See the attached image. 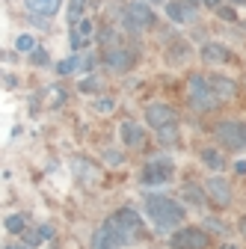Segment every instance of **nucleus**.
Instances as JSON below:
<instances>
[{
  "label": "nucleus",
  "mask_w": 246,
  "mask_h": 249,
  "mask_svg": "<svg viewBox=\"0 0 246 249\" xmlns=\"http://www.w3.org/2000/svg\"><path fill=\"white\" fill-rule=\"evenodd\" d=\"M202 3H205L208 9H220V6H223V0H202Z\"/></svg>",
  "instance_id": "nucleus-33"
},
{
  "label": "nucleus",
  "mask_w": 246,
  "mask_h": 249,
  "mask_svg": "<svg viewBox=\"0 0 246 249\" xmlns=\"http://www.w3.org/2000/svg\"><path fill=\"white\" fill-rule=\"evenodd\" d=\"M83 6H86V0H71L69 3V27H77L83 21Z\"/></svg>",
  "instance_id": "nucleus-19"
},
{
  "label": "nucleus",
  "mask_w": 246,
  "mask_h": 249,
  "mask_svg": "<svg viewBox=\"0 0 246 249\" xmlns=\"http://www.w3.org/2000/svg\"><path fill=\"white\" fill-rule=\"evenodd\" d=\"M69 45H71V51H80V48L86 45V39H83V36L77 33L74 27H71V33H69Z\"/></svg>",
  "instance_id": "nucleus-28"
},
{
  "label": "nucleus",
  "mask_w": 246,
  "mask_h": 249,
  "mask_svg": "<svg viewBox=\"0 0 246 249\" xmlns=\"http://www.w3.org/2000/svg\"><path fill=\"white\" fill-rule=\"evenodd\" d=\"M48 59H51V56H48L45 48H36L33 53H30V62H33V66H48Z\"/></svg>",
  "instance_id": "nucleus-26"
},
{
  "label": "nucleus",
  "mask_w": 246,
  "mask_h": 249,
  "mask_svg": "<svg viewBox=\"0 0 246 249\" xmlns=\"http://www.w3.org/2000/svg\"><path fill=\"white\" fill-rule=\"evenodd\" d=\"M74 30H77V33H80V36H83V39L89 42V36H92V30H95V24H92L89 18H83V21H80V24H77Z\"/></svg>",
  "instance_id": "nucleus-27"
},
{
  "label": "nucleus",
  "mask_w": 246,
  "mask_h": 249,
  "mask_svg": "<svg viewBox=\"0 0 246 249\" xmlns=\"http://www.w3.org/2000/svg\"><path fill=\"white\" fill-rule=\"evenodd\" d=\"M187 98H190L193 110H199V113L217 110L220 101H223L217 92H213V86H211V80L205 74H190V80H187Z\"/></svg>",
  "instance_id": "nucleus-2"
},
{
  "label": "nucleus",
  "mask_w": 246,
  "mask_h": 249,
  "mask_svg": "<svg viewBox=\"0 0 246 249\" xmlns=\"http://www.w3.org/2000/svg\"><path fill=\"white\" fill-rule=\"evenodd\" d=\"M3 226L9 234H24L27 231V213H9L3 220Z\"/></svg>",
  "instance_id": "nucleus-18"
},
{
  "label": "nucleus",
  "mask_w": 246,
  "mask_h": 249,
  "mask_svg": "<svg viewBox=\"0 0 246 249\" xmlns=\"http://www.w3.org/2000/svg\"><path fill=\"white\" fill-rule=\"evenodd\" d=\"M213 137L228 151H246V122H234V119L220 122L213 128Z\"/></svg>",
  "instance_id": "nucleus-3"
},
{
  "label": "nucleus",
  "mask_w": 246,
  "mask_h": 249,
  "mask_svg": "<svg viewBox=\"0 0 246 249\" xmlns=\"http://www.w3.org/2000/svg\"><path fill=\"white\" fill-rule=\"evenodd\" d=\"M104 160H107L110 166H122V163H125V154L116 151V148H107V151H104Z\"/></svg>",
  "instance_id": "nucleus-24"
},
{
  "label": "nucleus",
  "mask_w": 246,
  "mask_h": 249,
  "mask_svg": "<svg viewBox=\"0 0 246 249\" xmlns=\"http://www.w3.org/2000/svg\"><path fill=\"white\" fill-rule=\"evenodd\" d=\"M77 89L89 95V92H98V89H101V80H98V77H86V80H80V86H77Z\"/></svg>",
  "instance_id": "nucleus-25"
},
{
  "label": "nucleus",
  "mask_w": 246,
  "mask_h": 249,
  "mask_svg": "<svg viewBox=\"0 0 246 249\" xmlns=\"http://www.w3.org/2000/svg\"><path fill=\"white\" fill-rule=\"evenodd\" d=\"M15 48H18L21 53H33V51H36L39 45H36V39L30 36V33H21V36L15 39Z\"/></svg>",
  "instance_id": "nucleus-21"
},
{
  "label": "nucleus",
  "mask_w": 246,
  "mask_h": 249,
  "mask_svg": "<svg viewBox=\"0 0 246 249\" xmlns=\"http://www.w3.org/2000/svg\"><path fill=\"white\" fill-rule=\"evenodd\" d=\"M6 249H30V246H27V243H24V240H21V243H9V246H6Z\"/></svg>",
  "instance_id": "nucleus-36"
},
{
  "label": "nucleus",
  "mask_w": 246,
  "mask_h": 249,
  "mask_svg": "<svg viewBox=\"0 0 246 249\" xmlns=\"http://www.w3.org/2000/svg\"><path fill=\"white\" fill-rule=\"evenodd\" d=\"M21 240H24V243H27L30 249H36V246H39V243H42L45 237H42V231H33V229H27V231L21 234Z\"/></svg>",
  "instance_id": "nucleus-23"
},
{
  "label": "nucleus",
  "mask_w": 246,
  "mask_h": 249,
  "mask_svg": "<svg viewBox=\"0 0 246 249\" xmlns=\"http://www.w3.org/2000/svg\"><path fill=\"white\" fill-rule=\"evenodd\" d=\"M92 249H122V246H119L116 237L107 231V226L101 223V229L95 231V237H92Z\"/></svg>",
  "instance_id": "nucleus-17"
},
{
  "label": "nucleus",
  "mask_w": 246,
  "mask_h": 249,
  "mask_svg": "<svg viewBox=\"0 0 246 249\" xmlns=\"http://www.w3.org/2000/svg\"><path fill=\"white\" fill-rule=\"evenodd\" d=\"M181 196L187 199L190 205H196V208H205L208 205V193H205V187H199V184H184Z\"/></svg>",
  "instance_id": "nucleus-15"
},
{
  "label": "nucleus",
  "mask_w": 246,
  "mask_h": 249,
  "mask_svg": "<svg viewBox=\"0 0 246 249\" xmlns=\"http://www.w3.org/2000/svg\"><path fill=\"white\" fill-rule=\"evenodd\" d=\"M39 231H42V237H45V240H51V237H53V226H39Z\"/></svg>",
  "instance_id": "nucleus-32"
},
{
  "label": "nucleus",
  "mask_w": 246,
  "mask_h": 249,
  "mask_svg": "<svg viewBox=\"0 0 246 249\" xmlns=\"http://www.w3.org/2000/svg\"><path fill=\"white\" fill-rule=\"evenodd\" d=\"M202 163L211 169V172H223L226 169V158H223V151L220 148H202Z\"/></svg>",
  "instance_id": "nucleus-14"
},
{
  "label": "nucleus",
  "mask_w": 246,
  "mask_h": 249,
  "mask_svg": "<svg viewBox=\"0 0 246 249\" xmlns=\"http://www.w3.org/2000/svg\"><path fill=\"white\" fill-rule=\"evenodd\" d=\"M205 229H211V231H217V234H226V226H223L220 220H208V223H205Z\"/></svg>",
  "instance_id": "nucleus-31"
},
{
  "label": "nucleus",
  "mask_w": 246,
  "mask_h": 249,
  "mask_svg": "<svg viewBox=\"0 0 246 249\" xmlns=\"http://www.w3.org/2000/svg\"><path fill=\"white\" fill-rule=\"evenodd\" d=\"M145 122H148V128L160 131V128H169V124L178 122V113L169 104H148L145 107Z\"/></svg>",
  "instance_id": "nucleus-9"
},
{
  "label": "nucleus",
  "mask_w": 246,
  "mask_h": 249,
  "mask_svg": "<svg viewBox=\"0 0 246 249\" xmlns=\"http://www.w3.org/2000/svg\"><path fill=\"white\" fill-rule=\"evenodd\" d=\"M231 3H246V0H231Z\"/></svg>",
  "instance_id": "nucleus-37"
},
{
  "label": "nucleus",
  "mask_w": 246,
  "mask_h": 249,
  "mask_svg": "<svg viewBox=\"0 0 246 249\" xmlns=\"http://www.w3.org/2000/svg\"><path fill=\"white\" fill-rule=\"evenodd\" d=\"M205 193H208V202H213L217 208H228L231 205V184L223 175H211L205 181Z\"/></svg>",
  "instance_id": "nucleus-8"
},
{
  "label": "nucleus",
  "mask_w": 246,
  "mask_h": 249,
  "mask_svg": "<svg viewBox=\"0 0 246 249\" xmlns=\"http://www.w3.org/2000/svg\"><path fill=\"white\" fill-rule=\"evenodd\" d=\"M113 107H116L113 98H98V101H95V110H98V113H110Z\"/></svg>",
  "instance_id": "nucleus-30"
},
{
  "label": "nucleus",
  "mask_w": 246,
  "mask_h": 249,
  "mask_svg": "<svg viewBox=\"0 0 246 249\" xmlns=\"http://www.w3.org/2000/svg\"><path fill=\"white\" fill-rule=\"evenodd\" d=\"M166 15L175 24H193L196 21V9L190 3H181V0H169V3H166Z\"/></svg>",
  "instance_id": "nucleus-11"
},
{
  "label": "nucleus",
  "mask_w": 246,
  "mask_h": 249,
  "mask_svg": "<svg viewBox=\"0 0 246 249\" xmlns=\"http://www.w3.org/2000/svg\"><path fill=\"white\" fill-rule=\"evenodd\" d=\"M158 140H160L163 145L178 142V128H175V124H169V128H160V131H158Z\"/></svg>",
  "instance_id": "nucleus-22"
},
{
  "label": "nucleus",
  "mask_w": 246,
  "mask_h": 249,
  "mask_svg": "<svg viewBox=\"0 0 246 249\" xmlns=\"http://www.w3.org/2000/svg\"><path fill=\"white\" fill-rule=\"evenodd\" d=\"M202 59L211 62V66H223V62L231 59V51L220 42H208V45H202Z\"/></svg>",
  "instance_id": "nucleus-12"
},
{
  "label": "nucleus",
  "mask_w": 246,
  "mask_h": 249,
  "mask_svg": "<svg viewBox=\"0 0 246 249\" xmlns=\"http://www.w3.org/2000/svg\"><path fill=\"white\" fill-rule=\"evenodd\" d=\"M145 213L148 220L155 223L160 231H172L184 223V216H187V211H184V205H178L175 199L169 196H145Z\"/></svg>",
  "instance_id": "nucleus-1"
},
{
  "label": "nucleus",
  "mask_w": 246,
  "mask_h": 249,
  "mask_svg": "<svg viewBox=\"0 0 246 249\" xmlns=\"http://www.w3.org/2000/svg\"><path fill=\"white\" fill-rule=\"evenodd\" d=\"M211 80V86H213V92H217L220 98H231L234 92H237V86H234V80H228V77H220V74H213V77H208Z\"/></svg>",
  "instance_id": "nucleus-16"
},
{
  "label": "nucleus",
  "mask_w": 246,
  "mask_h": 249,
  "mask_svg": "<svg viewBox=\"0 0 246 249\" xmlns=\"http://www.w3.org/2000/svg\"><path fill=\"white\" fill-rule=\"evenodd\" d=\"M237 229H240V234L246 237V216H240V220H237Z\"/></svg>",
  "instance_id": "nucleus-35"
},
{
  "label": "nucleus",
  "mask_w": 246,
  "mask_h": 249,
  "mask_svg": "<svg viewBox=\"0 0 246 249\" xmlns=\"http://www.w3.org/2000/svg\"><path fill=\"white\" fill-rule=\"evenodd\" d=\"M104 66L110 69V71H116V74H125V71H131L134 69V62H137V53L134 51H128L125 45H113V48H104Z\"/></svg>",
  "instance_id": "nucleus-6"
},
{
  "label": "nucleus",
  "mask_w": 246,
  "mask_h": 249,
  "mask_svg": "<svg viewBox=\"0 0 246 249\" xmlns=\"http://www.w3.org/2000/svg\"><path fill=\"white\" fill-rule=\"evenodd\" d=\"M172 172H175L172 160H163V158H158V160H148V163L142 166V172H140V181H142L145 187H160V184H166V181L172 178Z\"/></svg>",
  "instance_id": "nucleus-7"
},
{
  "label": "nucleus",
  "mask_w": 246,
  "mask_h": 249,
  "mask_svg": "<svg viewBox=\"0 0 246 249\" xmlns=\"http://www.w3.org/2000/svg\"><path fill=\"white\" fill-rule=\"evenodd\" d=\"M80 66H83V59H80V56H69V59H63V62L56 66V74H63V77H66V74H74Z\"/></svg>",
  "instance_id": "nucleus-20"
},
{
  "label": "nucleus",
  "mask_w": 246,
  "mask_h": 249,
  "mask_svg": "<svg viewBox=\"0 0 246 249\" xmlns=\"http://www.w3.org/2000/svg\"><path fill=\"white\" fill-rule=\"evenodd\" d=\"M234 172H240V175H246V160H237V163H234Z\"/></svg>",
  "instance_id": "nucleus-34"
},
{
  "label": "nucleus",
  "mask_w": 246,
  "mask_h": 249,
  "mask_svg": "<svg viewBox=\"0 0 246 249\" xmlns=\"http://www.w3.org/2000/svg\"><path fill=\"white\" fill-rule=\"evenodd\" d=\"M169 246H172V249H208V246H211V237H208V231H205V229L184 226V229L172 231Z\"/></svg>",
  "instance_id": "nucleus-5"
},
{
  "label": "nucleus",
  "mask_w": 246,
  "mask_h": 249,
  "mask_svg": "<svg viewBox=\"0 0 246 249\" xmlns=\"http://www.w3.org/2000/svg\"><path fill=\"white\" fill-rule=\"evenodd\" d=\"M27 9L33 15H42V18H51L59 12V6H63V0H24Z\"/></svg>",
  "instance_id": "nucleus-13"
},
{
  "label": "nucleus",
  "mask_w": 246,
  "mask_h": 249,
  "mask_svg": "<svg viewBox=\"0 0 246 249\" xmlns=\"http://www.w3.org/2000/svg\"><path fill=\"white\" fill-rule=\"evenodd\" d=\"M217 15H220L223 21H237V12H234L231 6H220V9H217Z\"/></svg>",
  "instance_id": "nucleus-29"
},
{
  "label": "nucleus",
  "mask_w": 246,
  "mask_h": 249,
  "mask_svg": "<svg viewBox=\"0 0 246 249\" xmlns=\"http://www.w3.org/2000/svg\"><path fill=\"white\" fill-rule=\"evenodd\" d=\"M119 134H122V142H125L128 148H140L142 142H145V131H142V124H137V122H122L119 124Z\"/></svg>",
  "instance_id": "nucleus-10"
},
{
  "label": "nucleus",
  "mask_w": 246,
  "mask_h": 249,
  "mask_svg": "<svg viewBox=\"0 0 246 249\" xmlns=\"http://www.w3.org/2000/svg\"><path fill=\"white\" fill-rule=\"evenodd\" d=\"M122 24H125V30H131V33H142V30L155 27V12H151V6L142 3V0H134V3H128L125 12H122Z\"/></svg>",
  "instance_id": "nucleus-4"
}]
</instances>
